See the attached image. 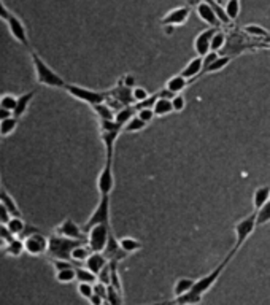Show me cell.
I'll list each match as a JSON object with an SVG mask.
<instances>
[{
	"instance_id": "obj_1",
	"label": "cell",
	"mask_w": 270,
	"mask_h": 305,
	"mask_svg": "<svg viewBox=\"0 0 270 305\" xmlns=\"http://www.w3.org/2000/svg\"><path fill=\"white\" fill-rule=\"evenodd\" d=\"M235 254H237V251L231 250L229 253H227V256L219 262L213 270H210V272L204 277L196 278V283H194L192 290L188 294H183V296H180V298L164 301V302H161V305H200L205 298V294L216 285L219 277L224 274L226 267L229 266V262L234 259Z\"/></svg>"
},
{
	"instance_id": "obj_2",
	"label": "cell",
	"mask_w": 270,
	"mask_h": 305,
	"mask_svg": "<svg viewBox=\"0 0 270 305\" xmlns=\"http://www.w3.org/2000/svg\"><path fill=\"white\" fill-rule=\"evenodd\" d=\"M30 57H32L33 69H35L37 81L40 84H43V86H48V88H57V89H64L65 88L67 83L64 81L62 76L59 73H56L33 49H30Z\"/></svg>"
},
{
	"instance_id": "obj_3",
	"label": "cell",
	"mask_w": 270,
	"mask_h": 305,
	"mask_svg": "<svg viewBox=\"0 0 270 305\" xmlns=\"http://www.w3.org/2000/svg\"><path fill=\"white\" fill-rule=\"evenodd\" d=\"M80 243H83L81 240H73V239H67V237L62 235H51L48 242V254L53 259H65L70 261L72 259V251L75 247H78Z\"/></svg>"
},
{
	"instance_id": "obj_4",
	"label": "cell",
	"mask_w": 270,
	"mask_h": 305,
	"mask_svg": "<svg viewBox=\"0 0 270 305\" xmlns=\"http://www.w3.org/2000/svg\"><path fill=\"white\" fill-rule=\"evenodd\" d=\"M64 89L69 92V94L73 99H77L80 102H84V104H88L91 107L99 105V104H104V102H107V97H108V92L94 91V89L78 86V84H72V83H67Z\"/></svg>"
},
{
	"instance_id": "obj_5",
	"label": "cell",
	"mask_w": 270,
	"mask_h": 305,
	"mask_svg": "<svg viewBox=\"0 0 270 305\" xmlns=\"http://www.w3.org/2000/svg\"><path fill=\"white\" fill-rule=\"evenodd\" d=\"M100 124V137H102V143L105 147V159H113L115 157V145L116 140L123 132V127L113 121H99Z\"/></svg>"
},
{
	"instance_id": "obj_6",
	"label": "cell",
	"mask_w": 270,
	"mask_h": 305,
	"mask_svg": "<svg viewBox=\"0 0 270 305\" xmlns=\"http://www.w3.org/2000/svg\"><path fill=\"white\" fill-rule=\"evenodd\" d=\"M256 227H258V224H256V213H255V211H253L251 215L242 218L240 221L235 223V226H234L235 243H234L232 250L239 253L240 248L248 242V239L253 235V232L256 231Z\"/></svg>"
},
{
	"instance_id": "obj_7",
	"label": "cell",
	"mask_w": 270,
	"mask_h": 305,
	"mask_svg": "<svg viewBox=\"0 0 270 305\" xmlns=\"http://www.w3.org/2000/svg\"><path fill=\"white\" fill-rule=\"evenodd\" d=\"M99 224H110V196H100V200L97 203V207L92 211V215L89 216V219L83 226L84 232H89L94 226Z\"/></svg>"
},
{
	"instance_id": "obj_8",
	"label": "cell",
	"mask_w": 270,
	"mask_h": 305,
	"mask_svg": "<svg viewBox=\"0 0 270 305\" xmlns=\"http://www.w3.org/2000/svg\"><path fill=\"white\" fill-rule=\"evenodd\" d=\"M110 232H112V226H108V224L94 226L88 232L86 245L91 248L92 253H104L107 243H108Z\"/></svg>"
},
{
	"instance_id": "obj_9",
	"label": "cell",
	"mask_w": 270,
	"mask_h": 305,
	"mask_svg": "<svg viewBox=\"0 0 270 305\" xmlns=\"http://www.w3.org/2000/svg\"><path fill=\"white\" fill-rule=\"evenodd\" d=\"M24 251L32 254V256H40V254H45L48 251V242L49 239L38 232L37 229L32 231L30 234H27L24 237Z\"/></svg>"
},
{
	"instance_id": "obj_10",
	"label": "cell",
	"mask_w": 270,
	"mask_h": 305,
	"mask_svg": "<svg viewBox=\"0 0 270 305\" xmlns=\"http://www.w3.org/2000/svg\"><path fill=\"white\" fill-rule=\"evenodd\" d=\"M115 188V175H113V159H105L104 168L100 170L97 178V189L100 196H110Z\"/></svg>"
},
{
	"instance_id": "obj_11",
	"label": "cell",
	"mask_w": 270,
	"mask_h": 305,
	"mask_svg": "<svg viewBox=\"0 0 270 305\" xmlns=\"http://www.w3.org/2000/svg\"><path fill=\"white\" fill-rule=\"evenodd\" d=\"M191 16V6H176L172 8L170 11H167L162 18H161V25H173V27H178V25H184L188 22Z\"/></svg>"
},
{
	"instance_id": "obj_12",
	"label": "cell",
	"mask_w": 270,
	"mask_h": 305,
	"mask_svg": "<svg viewBox=\"0 0 270 305\" xmlns=\"http://www.w3.org/2000/svg\"><path fill=\"white\" fill-rule=\"evenodd\" d=\"M56 234L67 237V239L81 240V242H86V239H88V234L83 231V227H80L70 218H65L64 221L56 227Z\"/></svg>"
},
{
	"instance_id": "obj_13",
	"label": "cell",
	"mask_w": 270,
	"mask_h": 305,
	"mask_svg": "<svg viewBox=\"0 0 270 305\" xmlns=\"http://www.w3.org/2000/svg\"><path fill=\"white\" fill-rule=\"evenodd\" d=\"M216 30H218V27H207V29L202 30L196 38H194L192 46H194V51H196L197 56L204 57L210 51V46H212V38L216 33Z\"/></svg>"
},
{
	"instance_id": "obj_14",
	"label": "cell",
	"mask_w": 270,
	"mask_h": 305,
	"mask_svg": "<svg viewBox=\"0 0 270 305\" xmlns=\"http://www.w3.org/2000/svg\"><path fill=\"white\" fill-rule=\"evenodd\" d=\"M104 254H105V258L110 262H120V261H123V259H126L129 256V254L126 251H123V248L120 247V240H116L113 231L110 232L108 243H107V247L104 250Z\"/></svg>"
},
{
	"instance_id": "obj_15",
	"label": "cell",
	"mask_w": 270,
	"mask_h": 305,
	"mask_svg": "<svg viewBox=\"0 0 270 305\" xmlns=\"http://www.w3.org/2000/svg\"><path fill=\"white\" fill-rule=\"evenodd\" d=\"M196 13L199 14V18L202 21L210 25V27H219V24H221V21H219V18H218V13L215 11V8L208 2H205V0H202V2L196 6Z\"/></svg>"
},
{
	"instance_id": "obj_16",
	"label": "cell",
	"mask_w": 270,
	"mask_h": 305,
	"mask_svg": "<svg viewBox=\"0 0 270 305\" xmlns=\"http://www.w3.org/2000/svg\"><path fill=\"white\" fill-rule=\"evenodd\" d=\"M8 29H10V32H11V35L19 41V43L22 45V46H29V38H27V32H26V27H24V24L16 18V16H10V18H8Z\"/></svg>"
},
{
	"instance_id": "obj_17",
	"label": "cell",
	"mask_w": 270,
	"mask_h": 305,
	"mask_svg": "<svg viewBox=\"0 0 270 305\" xmlns=\"http://www.w3.org/2000/svg\"><path fill=\"white\" fill-rule=\"evenodd\" d=\"M202 70H204V59H202V56H196V57H192L191 61L184 65V69L180 72L184 78H188L189 83H192L194 80H197Z\"/></svg>"
},
{
	"instance_id": "obj_18",
	"label": "cell",
	"mask_w": 270,
	"mask_h": 305,
	"mask_svg": "<svg viewBox=\"0 0 270 305\" xmlns=\"http://www.w3.org/2000/svg\"><path fill=\"white\" fill-rule=\"evenodd\" d=\"M108 262L110 261L105 258L104 253H91V256L86 259V262H84V267L89 269L92 274L99 275L104 270V267L108 264Z\"/></svg>"
},
{
	"instance_id": "obj_19",
	"label": "cell",
	"mask_w": 270,
	"mask_h": 305,
	"mask_svg": "<svg viewBox=\"0 0 270 305\" xmlns=\"http://www.w3.org/2000/svg\"><path fill=\"white\" fill-rule=\"evenodd\" d=\"M232 56H229V54H219L218 56V59L215 62H212L210 64L208 67H205L204 70H202V73H200V76L199 78H202V76H205V75H212V73H216V72H221V70H224L227 65H229L231 62H232Z\"/></svg>"
},
{
	"instance_id": "obj_20",
	"label": "cell",
	"mask_w": 270,
	"mask_h": 305,
	"mask_svg": "<svg viewBox=\"0 0 270 305\" xmlns=\"http://www.w3.org/2000/svg\"><path fill=\"white\" fill-rule=\"evenodd\" d=\"M188 84H189V80L184 78L181 73H178V75L170 76V78L165 81V88L168 91H172L173 94H181V91L186 89Z\"/></svg>"
},
{
	"instance_id": "obj_21",
	"label": "cell",
	"mask_w": 270,
	"mask_h": 305,
	"mask_svg": "<svg viewBox=\"0 0 270 305\" xmlns=\"http://www.w3.org/2000/svg\"><path fill=\"white\" fill-rule=\"evenodd\" d=\"M269 200H270V186L267 184L259 186V188H256L255 192H253V210L255 211L259 210Z\"/></svg>"
},
{
	"instance_id": "obj_22",
	"label": "cell",
	"mask_w": 270,
	"mask_h": 305,
	"mask_svg": "<svg viewBox=\"0 0 270 305\" xmlns=\"http://www.w3.org/2000/svg\"><path fill=\"white\" fill-rule=\"evenodd\" d=\"M37 94V91L33 89V91H29V92H24L22 96L18 97V104H16V108H14V112H13V116L16 118H21L24 113L27 112V108L30 105V102L33 100V97H35Z\"/></svg>"
},
{
	"instance_id": "obj_23",
	"label": "cell",
	"mask_w": 270,
	"mask_h": 305,
	"mask_svg": "<svg viewBox=\"0 0 270 305\" xmlns=\"http://www.w3.org/2000/svg\"><path fill=\"white\" fill-rule=\"evenodd\" d=\"M194 283H196V278L180 277V278L175 282V285H173V290H172L173 298H180V296H183V294H188V293L192 290Z\"/></svg>"
},
{
	"instance_id": "obj_24",
	"label": "cell",
	"mask_w": 270,
	"mask_h": 305,
	"mask_svg": "<svg viewBox=\"0 0 270 305\" xmlns=\"http://www.w3.org/2000/svg\"><path fill=\"white\" fill-rule=\"evenodd\" d=\"M137 115V110H135V107L134 105H126V107H123V108H120L116 112V115H115V121L120 124L121 127H124L126 124H128L132 118Z\"/></svg>"
},
{
	"instance_id": "obj_25",
	"label": "cell",
	"mask_w": 270,
	"mask_h": 305,
	"mask_svg": "<svg viewBox=\"0 0 270 305\" xmlns=\"http://www.w3.org/2000/svg\"><path fill=\"white\" fill-rule=\"evenodd\" d=\"M92 110H94V113L97 115L99 121H113L115 120V112L113 108L110 107L107 102H104V104H99V105H94L92 107Z\"/></svg>"
},
{
	"instance_id": "obj_26",
	"label": "cell",
	"mask_w": 270,
	"mask_h": 305,
	"mask_svg": "<svg viewBox=\"0 0 270 305\" xmlns=\"http://www.w3.org/2000/svg\"><path fill=\"white\" fill-rule=\"evenodd\" d=\"M120 247L123 248V251H126L128 254H134L141 250V242L134 239V237H121L120 239Z\"/></svg>"
},
{
	"instance_id": "obj_27",
	"label": "cell",
	"mask_w": 270,
	"mask_h": 305,
	"mask_svg": "<svg viewBox=\"0 0 270 305\" xmlns=\"http://www.w3.org/2000/svg\"><path fill=\"white\" fill-rule=\"evenodd\" d=\"M5 226L8 227V231H10L14 237H22V234L26 232V229H27V226L24 224L21 216H11L10 221H8Z\"/></svg>"
},
{
	"instance_id": "obj_28",
	"label": "cell",
	"mask_w": 270,
	"mask_h": 305,
	"mask_svg": "<svg viewBox=\"0 0 270 305\" xmlns=\"http://www.w3.org/2000/svg\"><path fill=\"white\" fill-rule=\"evenodd\" d=\"M153 110H154L156 116H167V115H170V113H173L172 100H168V99H161V97H159V99L156 100V104H154Z\"/></svg>"
},
{
	"instance_id": "obj_29",
	"label": "cell",
	"mask_w": 270,
	"mask_h": 305,
	"mask_svg": "<svg viewBox=\"0 0 270 305\" xmlns=\"http://www.w3.org/2000/svg\"><path fill=\"white\" fill-rule=\"evenodd\" d=\"M56 280L59 283H72L77 280V266L69 267V269H62L56 272Z\"/></svg>"
},
{
	"instance_id": "obj_30",
	"label": "cell",
	"mask_w": 270,
	"mask_h": 305,
	"mask_svg": "<svg viewBox=\"0 0 270 305\" xmlns=\"http://www.w3.org/2000/svg\"><path fill=\"white\" fill-rule=\"evenodd\" d=\"M91 248L88 247V245H84V243H80L78 247H75L73 251H72V261L75 262H86V259L91 256Z\"/></svg>"
},
{
	"instance_id": "obj_31",
	"label": "cell",
	"mask_w": 270,
	"mask_h": 305,
	"mask_svg": "<svg viewBox=\"0 0 270 305\" xmlns=\"http://www.w3.org/2000/svg\"><path fill=\"white\" fill-rule=\"evenodd\" d=\"M243 32L247 33V35L253 37V38H266V37H270V33L269 30H266L263 25H259V24H248V25H245L243 27Z\"/></svg>"
},
{
	"instance_id": "obj_32",
	"label": "cell",
	"mask_w": 270,
	"mask_h": 305,
	"mask_svg": "<svg viewBox=\"0 0 270 305\" xmlns=\"http://www.w3.org/2000/svg\"><path fill=\"white\" fill-rule=\"evenodd\" d=\"M0 200H2L6 205V208L10 210L11 216H21V211L18 208V203H16L14 199L6 191H3V189H0Z\"/></svg>"
},
{
	"instance_id": "obj_33",
	"label": "cell",
	"mask_w": 270,
	"mask_h": 305,
	"mask_svg": "<svg viewBox=\"0 0 270 305\" xmlns=\"http://www.w3.org/2000/svg\"><path fill=\"white\" fill-rule=\"evenodd\" d=\"M146 126H148V124H146L145 121L140 120V118L135 115L132 120L123 127V132H126V134H137V132H140V131L145 129Z\"/></svg>"
},
{
	"instance_id": "obj_34",
	"label": "cell",
	"mask_w": 270,
	"mask_h": 305,
	"mask_svg": "<svg viewBox=\"0 0 270 305\" xmlns=\"http://www.w3.org/2000/svg\"><path fill=\"white\" fill-rule=\"evenodd\" d=\"M240 8H242V0H227L224 5L226 14L229 16L231 21H235L240 16Z\"/></svg>"
},
{
	"instance_id": "obj_35",
	"label": "cell",
	"mask_w": 270,
	"mask_h": 305,
	"mask_svg": "<svg viewBox=\"0 0 270 305\" xmlns=\"http://www.w3.org/2000/svg\"><path fill=\"white\" fill-rule=\"evenodd\" d=\"M77 280H78V283H92L94 285L99 277L96 274H92L89 269L86 267H77Z\"/></svg>"
},
{
	"instance_id": "obj_36",
	"label": "cell",
	"mask_w": 270,
	"mask_h": 305,
	"mask_svg": "<svg viewBox=\"0 0 270 305\" xmlns=\"http://www.w3.org/2000/svg\"><path fill=\"white\" fill-rule=\"evenodd\" d=\"M226 43H227L226 33L218 29L216 33L213 35V38H212V46H210V51H216V53H219V51H223L226 48Z\"/></svg>"
},
{
	"instance_id": "obj_37",
	"label": "cell",
	"mask_w": 270,
	"mask_h": 305,
	"mask_svg": "<svg viewBox=\"0 0 270 305\" xmlns=\"http://www.w3.org/2000/svg\"><path fill=\"white\" fill-rule=\"evenodd\" d=\"M256 213V224L258 226H264L270 223V200L267 203H264L259 210L255 211Z\"/></svg>"
},
{
	"instance_id": "obj_38",
	"label": "cell",
	"mask_w": 270,
	"mask_h": 305,
	"mask_svg": "<svg viewBox=\"0 0 270 305\" xmlns=\"http://www.w3.org/2000/svg\"><path fill=\"white\" fill-rule=\"evenodd\" d=\"M18 120H19V118L11 116L5 121H0V135H2V137H6V135L13 134L14 129H16V126H18Z\"/></svg>"
},
{
	"instance_id": "obj_39",
	"label": "cell",
	"mask_w": 270,
	"mask_h": 305,
	"mask_svg": "<svg viewBox=\"0 0 270 305\" xmlns=\"http://www.w3.org/2000/svg\"><path fill=\"white\" fill-rule=\"evenodd\" d=\"M107 304H110V305H124L123 293H121V291H118L116 288H113L112 285H108V293H107Z\"/></svg>"
},
{
	"instance_id": "obj_40",
	"label": "cell",
	"mask_w": 270,
	"mask_h": 305,
	"mask_svg": "<svg viewBox=\"0 0 270 305\" xmlns=\"http://www.w3.org/2000/svg\"><path fill=\"white\" fill-rule=\"evenodd\" d=\"M22 251H24V240L22 239L14 237L10 243H6V254H10V256H19Z\"/></svg>"
},
{
	"instance_id": "obj_41",
	"label": "cell",
	"mask_w": 270,
	"mask_h": 305,
	"mask_svg": "<svg viewBox=\"0 0 270 305\" xmlns=\"http://www.w3.org/2000/svg\"><path fill=\"white\" fill-rule=\"evenodd\" d=\"M16 104H18V97H14L11 94H5L0 97V107L10 110V112H14Z\"/></svg>"
},
{
	"instance_id": "obj_42",
	"label": "cell",
	"mask_w": 270,
	"mask_h": 305,
	"mask_svg": "<svg viewBox=\"0 0 270 305\" xmlns=\"http://www.w3.org/2000/svg\"><path fill=\"white\" fill-rule=\"evenodd\" d=\"M77 291H78V294L81 296L83 299L89 301L91 296L94 294V285H92V283H78Z\"/></svg>"
},
{
	"instance_id": "obj_43",
	"label": "cell",
	"mask_w": 270,
	"mask_h": 305,
	"mask_svg": "<svg viewBox=\"0 0 270 305\" xmlns=\"http://www.w3.org/2000/svg\"><path fill=\"white\" fill-rule=\"evenodd\" d=\"M132 97H134V104H138V102H143L145 99H148L149 94H148V91L145 88L134 86L132 88Z\"/></svg>"
},
{
	"instance_id": "obj_44",
	"label": "cell",
	"mask_w": 270,
	"mask_h": 305,
	"mask_svg": "<svg viewBox=\"0 0 270 305\" xmlns=\"http://www.w3.org/2000/svg\"><path fill=\"white\" fill-rule=\"evenodd\" d=\"M172 105H173V112L180 113V112H183L184 108H186V99H184V96H181V94H176L172 99Z\"/></svg>"
},
{
	"instance_id": "obj_45",
	"label": "cell",
	"mask_w": 270,
	"mask_h": 305,
	"mask_svg": "<svg viewBox=\"0 0 270 305\" xmlns=\"http://www.w3.org/2000/svg\"><path fill=\"white\" fill-rule=\"evenodd\" d=\"M157 99H159V97H157V92H156V94L149 96L148 99H145L143 102H138V104H134V107H135V110H137V112H138V110H141V108H153Z\"/></svg>"
},
{
	"instance_id": "obj_46",
	"label": "cell",
	"mask_w": 270,
	"mask_h": 305,
	"mask_svg": "<svg viewBox=\"0 0 270 305\" xmlns=\"http://www.w3.org/2000/svg\"><path fill=\"white\" fill-rule=\"evenodd\" d=\"M137 116L140 118V120L145 121L146 124H149L151 121L154 120L156 113H154L153 108H141V110H138V112H137Z\"/></svg>"
},
{
	"instance_id": "obj_47",
	"label": "cell",
	"mask_w": 270,
	"mask_h": 305,
	"mask_svg": "<svg viewBox=\"0 0 270 305\" xmlns=\"http://www.w3.org/2000/svg\"><path fill=\"white\" fill-rule=\"evenodd\" d=\"M10 218H11L10 210H8L5 203L0 200V224H6L8 221H10Z\"/></svg>"
},
{
	"instance_id": "obj_48",
	"label": "cell",
	"mask_w": 270,
	"mask_h": 305,
	"mask_svg": "<svg viewBox=\"0 0 270 305\" xmlns=\"http://www.w3.org/2000/svg\"><path fill=\"white\" fill-rule=\"evenodd\" d=\"M51 264L53 267L57 270H62V269H69V267H73V264L70 261H65V259H51Z\"/></svg>"
},
{
	"instance_id": "obj_49",
	"label": "cell",
	"mask_w": 270,
	"mask_h": 305,
	"mask_svg": "<svg viewBox=\"0 0 270 305\" xmlns=\"http://www.w3.org/2000/svg\"><path fill=\"white\" fill-rule=\"evenodd\" d=\"M218 56H219V53H216V51H208V53L202 57V59H204V69H205V67H208L212 62H215L218 59Z\"/></svg>"
},
{
	"instance_id": "obj_50",
	"label": "cell",
	"mask_w": 270,
	"mask_h": 305,
	"mask_svg": "<svg viewBox=\"0 0 270 305\" xmlns=\"http://www.w3.org/2000/svg\"><path fill=\"white\" fill-rule=\"evenodd\" d=\"M176 94H173L172 91H168L167 88H164V89H161L157 92V97H161V99H168V100H172L173 97H175Z\"/></svg>"
},
{
	"instance_id": "obj_51",
	"label": "cell",
	"mask_w": 270,
	"mask_h": 305,
	"mask_svg": "<svg viewBox=\"0 0 270 305\" xmlns=\"http://www.w3.org/2000/svg\"><path fill=\"white\" fill-rule=\"evenodd\" d=\"M105 302H107V301L102 298V296H99V294H96V293L92 294L91 299H89V304H91V305H102V304H105Z\"/></svg>"
},
{
	"instance_id": "obj_52",
	"label": "cell",
	"mask_w": 270,
	"mask_h": 305,
	"mask_svg": "<svg viewBox=\"0 0 270 305\" xmlns=\"http://www.w3.org/2000/svg\"><path fill=\"white\" fill-rule=\"evenodd\" d=\"M10 13H8V10L5 8V5L2 3V0H0V19H3V21H8V18H10Z\"/></svg>"
},
{
	"instance_id": "obj_53",
	"label": "cell",
	"mask_w": 270,
	"mask_h": 305,
	"mask_svg": "<svg viewBox=\"0 0 270 305\" xmlns=\"http://www.w3.org/2000/svg\"><path fill=\"white\" fill-rule=\"evenodd\" d=\"M11 116H13V112L0 107V121H5V120H8V118H11Z\"/></svg>"
},
{
	"instance_id": "obj_54",
	"label": "cell",
	"mask_w": 270,
	"mask_h": 305,
	"mask_svg": "<svg viewBox=\"0 0 270 305\" xmlns=\"http://www.w3.org/2000/svg\"><path fill=\"white\" fill-rule=\"evenodd\" d=\"M200 2H202V0H186L188 6H192V8H196Z\"/></svg>"
},
{
	"instance_id": "obj_55",
	"label": "cell",
	"mask_w": 270,
	"mask_h": 305,
	"mask_svg": "<svg viewBox=\"0 0 270 305\" xmlns=\"http://www.w3.org/2000/svg\"><path fill=\"white\" fill-rule=\"evenodd\" d=\"M2 247H6V242L2 239V235H0V248H2Z\"/></svg>"
},
{
	"instance_id": "obj_56",
	"label": "cell",
	"mask_w": 270,
	"mask_h": 305,
	"mask_svg": "<svg viewBox=\"0 0 270 305\" xmlns=\"http://www.w3.org/2000/svg\"><path fill=\"white\" fill-rule=\"evenodd\" d=\"M145 305H161V302H156V304H145Z\"/></svg>"
},
{
	"instance_id": "obj_57",
	"label": "cell",
	"mask_w": 270,
	"mask_h": 305,
	"mask_svg": "<svg viewBox=\"0 0 270 305\" xmlns=\"http://www.w3.org/2000/svg\"><path fill=\"white\" fill-rule=\"evenodd\" d=\"M102 305H108V304H107V302H105V304H102Z\"/></svg>"
},
{
	"instance_id": "obj_58",
	"label": "cell",
	"mask_w": 270,
	"mask_h": 305,
	"mask_svg": "<svg viewBox=\"0 0 270 305\" xmlns=\"http://www.w3.org/2000/svg\"><path fill=\"white\" fill-rule=\"evenodd\" d=\"M108 305H110V304H108Z\"/></svg>"
}]
</instances>
